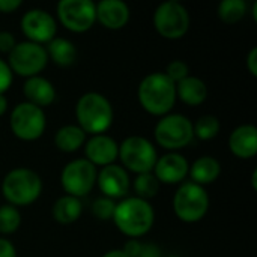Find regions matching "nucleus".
Returning <instances> with one entry per match:
<instances>
[{
  "label": "nucleus",
  "instance_id": "obj_8",
  "mask_svg": "<svg viewBox=\"0 0 257 257\" xmlns=\"http://www.w3.org/2000/svg\"><path fill=\"white\" fill-rule=\"evenodd\" d=\"M48 62V54L44 47L35 42L15 44L9 53V68L21 77H35Z\"/></svg>",
  "mask_w": 257,
  "mask_h": 257
},
{
  "label": "nucleus",
  "instance_id": "obj_13",
  "mask_svg": "<svg viewBox=\"0 0 257 257\" xmlns=\"http://www.w3.org/2000/svg\"><path fill=\"white\" fill-rule=\"evenodd\" d=\"M21 29L30 42L42 44L54 39L56 35V21L54 18L42 9H30L21 18Z\"/></svg>",
  "mask_w": 257,
  "mask_h": 257
},
{
  "label": "nucleus",
  "instance_id": "obj_12",
  "mask_svg": "<svg viewBox=\"0 0 257 257\" xmlns=\"http://www.w3.org/2000/svg\"><path fill=\"white\" fill-rule=\"evenodd\" d=\"M57 15L71 32H86L96 21L95 3L90 0H62L57 5Z\"/></svg>",
  "mask_w": 257,
  "mask_h": 257
},
{
  "label": "nucleus",
  "instance_id": "obj_22",
  "mask_svg": "<svg viewBox=\"0 0 257 257\" xmlns=\"http://www.w3.org/2000/svg\"><path fill=\"white\" fill-rule=\"evenodd\" d=\"M83 212V205L77 197L63 196L53 206V217L62 224H71L80 218Z\"/></svg>",
  "mask_w": 257,
  "mask_h": 257
},
{
  "label": "nucleus",
  "instance_id": "obj_38",
  "mask_svg": "<svg viewBox=\"0 0 257 257\" xmlns=\"http://www.w3.org/2000/svg\"><path fill=\"white\" fill-rule=\"evenodd\" d=\"M102 257H128L122 250H111L108 253H105Z\"/></svg>",
  "mask_w": 257,
  "mask_h": 257
},
{
  "label": "nucleus",
  "instance_id": "obj_9",
  "mask_svg": "<svg viewBox=\"0 0 257 257\" xmlns=\"http://www.w3.org/2000/svg\"><path fill=\"white\" fill-rule=\"evenodd\" d=\"M45 114L42 108L30 104L21 102L11 113V130L21 140H36L44 134L45 130Z\"/></svg>",
  "mask_w": 257,
  "mask_h": 257
},
{
  "label": "nucleus",
  "instance_id": "obj_4",
  "mask_svg": "<svg viewBox=\"0 0 257 257\" xmlns=\"http://www.w3.org/2000/svg\"><path fill=\"white\" fill-rule=\"evenodd\" d=\"M42 191V181L30 169L11 170L2 184L3 197L14 206H26L33 203Z\"/></svg>",
  "mask_w": 257,
  "mask_h": 257
},
{
  "label": "nucleus",
  "instance_id": "obj_42",
  "mask_svg": "<svg viewBox=\"0 0 257 257\" xmlns=\"http://www.w3.org/2000/svg\"><path fill=\"white\" fill-rule=\"evenodd\" d=\"M169 257H179V256H169Z\"/></svg>",
  "mask_w": 257,
  "mask_h": 257
},
{
  "label": "nucleus",
  "instance_id": "obj_35",
  "mask_svg": "<svg viewBox=\"0 0 257 257\" xmlns=\"http://www.w3.org/2000/svg\"><path fill=\"white\" fill-rule=\"evenodd\" d=\"M137 257H161V251L157 245L149 244V245H143L142 244V250Z\"/></svg>",
  "mask_w": 257,
  "mask_h": 257
},
{
  "label": "nucleus",
  "instance_id": "obj_36",
  "mask_svg": "<svg viewBox=\"0 0 257 257\" xmlns=\"http://www.w3.org/2000/svg\"><path fill=\"white\" fill-rule=\"evenodd\" d=\"M21 6V0H0V12H14Z\"/></svg>",
  "mask_w": 257,
  "mask_h": 257
},
{
  "label": "nucleus",
  "instance_id": "obj_40",
  "mask_svg": "<svg viewBox=\"0 0 257 257\" xmlns=\"http://www.w3.org/2000/svg\"><path fill=\"white\" fill-rule=\"evenodd\" d=\"M256 179H257V170H254V172H253V176H251V182H253V188H254V190L257 188Z\"/></svg>",
  "mask_w": 257,
  "mask_h": 257
},
{
  "label": "nucleus",
  "instance_id": "obj_33",
  "mask_svg": "<svg viewBox=\"0 0 257 257\" xmlns=\"http://www.w3.org/2000/svg\"><path fill=\"white\" fill-rule=\"evenodd\" d=\"M140 250H142V244L139 241H136V239H131V241H128L125 244L122 251L128 257H137L139 253H140Z\"/></svg>",
  "mask_w": 257,
  "mask_h": 257
},
{
  "label": "nucleus",
  "instance_id": "obj_27",
  "mask_svg": "<svg viewBox=\"0 0 257 257\" xmlns=\"http://www.w3.org/2000/svg\"><path fill=\"white\" fill-rule=\"evenodd\" d=\"M193 131L200 140H211L220 131V120L212 114H205L193 126Z\"/></svg>",
  "mask_w": 257,
  "mask_h": 257
},
{
  "label": "nucleus",
  "instance_id": "obj_32",
  "mask_svg": "<svg viewBox=\"0 0 257 257\" xmlns=\"http://www.w3.org/2000/svg\"><path fill=\"white\" fill-rule=\"evenodd\" d=\"M15 47V38L9 32H0V53H11Z\"/></svg>",
  "mask_w": 257,
  "mask_h": 257
},
{
  "label": "nucleus",
  "instance_id": "obj_1",
  "mask_svg": "<svg viewBox=\"0 0 257 257\" xmlns=\"http://www.w3.org/2000/svg\"><path fill=\"white\" fill-rule=\"evenodd\" d=\"M155 220L152 206L139 197H128L116 205L113 221L116 227L130 238L146 235Z\"/></svg>",
  "mask_w": 257,
  "mask_h": 257
},
{
  "label": "nucleus",
  "instance_id": "obj_7",
  "mask_svg": "<svg viewBox=\"0 0 257 257\" xmlns=\"http://www.w3.org/2000/svg\"><path fill=\"white\" fill-rule=\"evenodd\" d=\"M154 24L161 36L167 39H179L188 32L190 15L182 3L169 0L157 8L154 14Z\"/></svg>",
  "mask_w": 257,
  "mask_h": 257
},
{
  "label": "nucleus",
  "instance_id": "obj_24",
  "mask_svg": "<svg viewBox=\"0 0 257 257\" xmlns=\"http://www.w3.org/2000/svg\"><path fill=\"white\" fill-rule=\"evenodd\" d=\"M84 142H86V133L75 125L62 126L54 136L56 146L63 152H74L81 145H84Z\"/></svg>",
  "mask_w": 257,
  "mask_h": 257
},
{
  "label": "nucleus",
  "instance_id": "obj_16",
  "mask_svg": "<svg viewBox=\"0 0 257 257\" xmlns=\"http://www.w3.org/2000/svg\"><path fill=\"white\" fill-rule=\"evenodd\" d=\"M117 154L119 146L108 136L98 134L86 143V160L93 166H110L117 158Z\"/></svg>",
  "mask_w": 257,
  "mask_h": 257
},
{
  "label": "nucleus",
  "instance_id": "obj_21",
  "mask_svg": "<svg viewBox=\"0 0 257 257\" xmlns=\"http://www.w3.org/2000/svg\"><path fill=\"white\" fill-rule=\"evenodd\" d=\"M221 173L220 163L212 157H202L197 161L193 163L190 167V175L193 178V182L197 185H206L212 184Z\"/></svg>",
  "mask_w": 257,
  "mask_h": 257
},
{
  "label": "nucleus",
  "instance_id": "obj_14",
  "mask_svg": "<svg viewBox=\"0 0 257 257\" xmlns=\"http://www.w3.org/2000/svg\"><path fill=\"white\" fill-rule=\"evenodd\" d=\"M96 181L105 197L111 200L123 197L130 190L128 173L120 166H114V164L105 166L96 176Z\"/></svg>",
  "mask_w": 257,
  "mask_h": 257
},
{
  "label": "nucleus",
  "instance_id": "obj_6",
  "mask_svg": "<svg viewBox=\"0 0 257 257\" xmlns=\"http://www.w3.org/2000/svg\"><path fill=\"white\" fill-rule=\"evenodd\" d=\"M117 157H120V161L128 170L139 175L149 173L158 160L154 145L145 137L139 136L125 139L119 146Z\"/></svg>",
  "mask_w": 257,
  "mask_h": 257
},
{
  "label": "nucleus",
  "instance_id": "obj_23",
  "mask_svg": "<svg viewBox=\"0 0 257 257\" xmlns=\"http://www.w3.org/2000/svg\"><path fill=\"white\" fill-rule=\"evenodd\" d=\"M47 54L48 57L53 59L54 63L60 65V66H69L75 62L77 57V50L75 45L63 38H54L48 42L47 47Z\"/></svg>",
  "mask_w": 257,
  "mask_h": 257
},
{
  "label": "nucleus",
  "instance_id": "obj_18",
  "mask_svg": "<svg viewBox=\"0 0 257 257\" xmlns=\"http://www.w3.org/2000/svg\"><path fill=\"white\" fill-rule=\"evenodd\" d=\"M229 148L238 158H253L257 154V130L254 125L238 126L229 137Z\"/></svg>",
  "mask_w": 257,
  "mask_h": 257
},
{
  "label": "nucleus",
  "instance_id": "obj_29",
  "mask_svg": "<svg viewBox=\"0 0 257 257\" xmlns=\"http://www.w3.org/2000/svg\"><path fill=\"white\" fill-rule=\"evenodd\" d=\"M114 208H116V203L111 199L102 197V199L95 200V203L92 206V212H93V215L98 220H104L105 221V220H111L113 218Z\"/></svg>",
  "mask_w": 257,
  "mask_h": 257
},
{
  "label": "nucleus",
  "instance_id": "obj_15",
  "mask_svg": "<svg viewBox=\"0 0 257 257\" xmlns=\"http://www.w3.org/2000/svg\"><path fill=\"white\" fill-rule=\"evenodd\" d=\"M154 170H155L154 175L158 179V182L178 184L187 176L190 167H188L187 160L182 155H179V154H167V155L161 157L160 160H157V163L154 166Z\"/></svg>",
  "mask_w": 257,
  "mask_h": 257
},
{
  "label": "nucleus",
  "instance_id": "obj_2",
  "mask_svg": "<svg viewBox=\"0 0 257 257\" xmlns=\"http://www.w3.org/2000/svg\"><path fill=\"white\" fill-rule=\"evenodd\" d=\"M139 99L148 113L163 116L175 105L176 84L164 72L149 74L139 86Z\"/></svg>",
  "mask_w": 257,
  "mask_h": 257
},
{
  "label": "nucleus",
  "instance_id": "obj_26",
  "mask_svg": "<svg viewBox=\"0 0 257 257\" xmlns=\"http://www.w3.org/2000/svg\"><path fill=\"white\" fill-rule=\"evenodd\" d=\"M134 190H136L139 199L148 202V199H152L157 196V193L160 190V182L154 173H151V172L142 173L137 176V179L134 182Z\"/></svg>",
  "mask_w": 257,
  "mask_h": 257
},
{
  "label": "nucleus",
  "instance_id": "obj_25",
  "mask_svg": "<svg viewBox=\"0 0 257 257\" xmlns=\"http://www.w3.org/2000/svg\"><path fill=\"white\" fill-rule=\"evenodd\" d=\"M245 11H247V3L244 0H224L218 6V15L227 24H233L242 20Z\"/></svg>",
  "mask_w": 257,
  "mask_h": 257
},
{
  "label": "nucleus",
  "instance_id": "obj_34",
  "mask_svg": "<svg viewBox=\"0 0 257 257\" xmlns=\"http://www.w3.org/2000/svg\"><path fill=\"white\" fill-rule=\"evenodd\" d=\"M0 257H17L15 247L3 238H0Z\"/></svg>",
  "mask_w": 257,
  "mask_h": 257
},
{
  "label": "nucleus",
  "instance_id": "obj_5",
  "mask_svg": "<svg viewBox=\"0 0 257 257\" xmlns=\"http://www.w3.org/2000/svg\"><path fill=\"white\" fill-rule=\"evenodd\" d=\"M209 208V197L203 187L187 182L181 185L173 197V209L179 220L185 223H196L202 220Z\"/></svg>",
  "mask_w": 257,
  "mask_h": 257
},
{
  "label": "nucleus",
  "instance_id": "obj_28",
  "mask_svg": "<svg viewBox=\"0 0 257 257\" xmlns=\"http://www.w3.org/2000/svg\"><path fill=\"white\" fill-rule=\"evenodd\" d=\"M21 223L20 212L12 205H3L0 206V233L9 235L14 233Z\"/></svg>",
  "mask_w": 257,
  "mask_h": 257
},
{
  "label": "nucleus",
  "instance_id": "obj_37",
  "mask_svg": "<svg viewBox=\"0 0 257 257\" xmlns=\"http://www.w3.org/2000/svg\"><path fill=\"white\" fill-rule=\"evenodd\" d=\"M247 65L251 72V75H257V48H251L248 57H247Z\"/></svg>",
  "mask_w": 257,
  "mask_h": 257
},
{
  "label": "nucleus",
  "instance_id": "obj_41",
  "mask_svg": "<svg viewBox=\"0 0 257 257\" xmlns=\"http://www.w3.org/2000/svg\"><path fill=\"white\" fill-rule=\"evenodd\" d=\"M253 15H254V18H257V3L253 5Z\"/></svg>",
  "mask_w": 257,
  "mask_h": 257
},
{
  "label": "nucleus",
  "instance_id": "obj_19",
  "mask_svg": "<svg viewBox=\"0 0 257 257\" xmlns=\"http://www.w3.org/2000/svg\"><path fill=\"white\" fill-rule=\"evenodd\" d=\"M24 96L27 98V102L36 105V107H45L50 105L56 98L54 86L44 77L35 75L27 78L23 87Z\"/></svg>",
  "mask_w": 257,
  "mask_h": 257
},
{
  "label": "nucleus",
  "instance_id": "obj_20",
  "mask_svg": "<svg viewBox=\"0 0 257 257\" xmlns=\"http://www.w3.org/2000/svg\"><path fill=\"white\" fill-rule=\"evenodd\" d=\"M176 96L188 105H199L208 96L206 84L197 77H187L176 84Z\"/></svg>",
  "mask_w": 257,
  "mask_h": 257
},
{
  "label": "nucleus",
  "instance_id": "obj_39",
  "mask_svg": "<svg viewBox=\"0 0 257 257\" xmlns=\"http://www.w3.org/2000/svg\"><path fill=\"white\" fill-rule=\"evenodd\" d=\"M6 108H8V101H6L5 95H0V116L5 114Z\"/></svg>",
  "mask_w": 257,
  "mask_h": 257
},
{
  "label": "nucleus",
  "instance_id": "obj_30",
  "mask_svg": "<svg viewBox=\"0 0 257 257\" xmlns=\"http://www.w3.org/2000/svg\"><path fill=\"white\" fill-rule=\"evenodd\" d=\"M164 74L176 84L188 77V65L182 60H172L167 65V71Z\"/></svg>",
  "mask_w": 257,
  "mask_h": 257
},
{
  "label": "nucleus",
  "instance_id": "obj_10",
  "mask_svg": "<svg viewBox=\"0 0 257 257\" xmlns=\"http://www.w3.org/2000/svg\"><path fill=\"white\" fill-rule=\"evenodd\" d=\"M193 123L182 114H169L155 126V139L166 149H181L193 140Z\"/></svg>",
  "mask_w": 257,
  "mask_h": 257
},
{
  "label": "nucleus",
  "instance_id": "obj_17",
  "mask_svg": "<svg viewBox=\"0 0 257 257\" xmlns=\"http://www.w3.org/2000/svg\"><path fill=\"white\" fill-rule=\"evenodd\" d=\"M96 20L107 29H122L130 20V8L120 0H102L95 5Z\"/></svg>",
  "mask_w": 257,
  "mask_h": 257
},
{
  "label": "nucleus",
  "instance_id": "obj_31",
  "mask_svg": "<svg viewBox=\"0 0 257 257\" xmlns=\"http://www.w3.org/2000/svg\"><path fill=\"white\" fill-rule=\"evenodd\" d=\"M12 84V71L9 65L0 59V95H3Z\"/></svg>",
  "mask_w": 257,
  "mask_h": 257
},
{
  "label": "nucleus",
  "instance_id": "obj_3",
  "mask_svg": "<svg viewBox=\"0 0 257 257\" xmlns=\"http://www.w3.org/2000/svg\"><path fill=\"white\" fill-rule=\"evenodd\" d=\"M75 114L80 128L93 136L108 130L113 122V108L110 101L96 92H87L78 99Z\"/></svg>",
  "mask_w": 257,
  "mask_h": 257
},
{
  "label": "nucleus",
  "instance_id": "obj_11",
  "mask_svg": "<svg viewBox=\"0 0 257 257\" xmlns=\"http://www.w3.org/2000/svg\"><path fill=\"white\" fill-rule=\"evenodd\" d=\"M96 169L87 160H74L65 166L60 182L68 196L83 197L86 196L96 182Z\"/></svg>",
  "mask_w": 257,
  "mask_h": 257
}]
</instances>
